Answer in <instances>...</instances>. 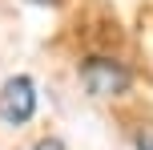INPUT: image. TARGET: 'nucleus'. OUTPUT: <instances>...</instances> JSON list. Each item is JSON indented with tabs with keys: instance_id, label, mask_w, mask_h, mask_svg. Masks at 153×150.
I'll return each instance as SVG.
<instances>
[{
	"instance_id": "nucleus-1",
	"label": "nucleus",
	"mask_w": 153,
	"mask_h": 150,
	"mask_svg": "<svg viewBox=\"0 0 153 150\" xmlns=\"http://www.w3.org/2000/svg\"><path fill=\"white\" fill-rule=\"evenodd\" d=\"M36 114V85L28 77H8L0 85V122L4 126H24Z\"/></svg>"
},
{
	"instance_id": "nucleus-2",
	"label": "nucleus",
	"mask_w": 153,
	"mask_h": 150,
	"mask_svg": "<svg viewBox=\"0 0 153 150\" xmlns=\"http://www.w3.org/2000/svg\"><path fill=\"white\" fill-rule=\"evenodd\" d=\"M81 77L89 85V93H97V97H113V93H121L129 85V73L121 65H113V61H89L81 69Z\"/></svg>"
},
{
	"instance_id": "nucleus-3",
	"label": "nucleus",
	"mask_w": 153,
	"mask_h": 150,
	"mask_svg": "<svg viewBox=\"0 0 153 150\" xmlns=\"http://www.w3.org/2000/svg\"><path fill=\"white\" fill-rule=\"evenodd\" d=\"M137 150H153V126H141L137 130Z\"/></svg>"
},
{
	"instance_id": "nucleus-4",
	"label": "nucleus",
	"mask_w": 153,
	"mask_h": 150,
	"mask_svg": "<svg viewBox=\"0 0 153 150\" xmlns=\"http://www.w3.org/2000/svg\"><path fill=\"white\" fill-rule=\"evenodd\" d=\"M36 150H65V142H61V138H40Z\"/></svg>"
}]
</instances>
